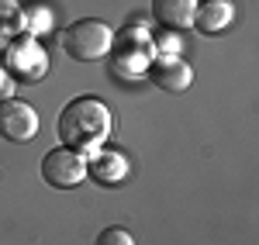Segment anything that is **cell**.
Wrapping results in <instances>:
<instances>
[{"label":"cell","mask_w":259,"mask_h":245,"mask_svg":"<svg viewBox=\"0 0 259 245\" xmlns=\"http://www.w3.org/2000/svg\"><path fill=\"white\" fill-rule=\"evenodd\" d=\"M56 131H59V142L66 149H73V152H94L104 145V138L111 135V111L97 101V97H90V93H83V97H73V101L66 104L59 111V118H56Z\"/></svg>","instance_id":"cell-1"},{"label":"cell","mask_w":259,"mask_h":245,"mask_svg":"<svg viewBox=\"0 0 259 245\" xmlns=\"http://www.w3.org/2000/svg\"><path fill=\"white\" fill-rule=\"evenodd\" d=\"M111 48H114V56H111V69H114L118 76H145L149 62L156 59L152 31H149L139 18L128 21L118 35H114Z\"/></svg>","instance_id":"cell-2"},{"label":"cell","mask_w":259,"mask_h":245,"mask_svg":"<svg viewBox=\"0 0 259 245\" xmlns=\"http://www.w3.org/2000/svg\"><path fill=\"white\" fill-rule=\"evenodd\" d=\"M111 41H114V31L107 21H97V18H80L73 24H66L59 35V45L69 59L76 62H94V59H104L111 52Z\"/></svg>","instance_id":"cell-3"},{"label":"cell","mask_w":259,"mask_h":245,"mask_svg":"<svg viewBox=\"0 0 259 245\" xmlns=\"http://www.w3.org/2000/svg\"><path fill=\"white\" fill-rule=\"evenodd\" d=\"M14 80L21 83H38L49 73V52L35 35H18L4 45V62H0Z\"/></svg>","instance_id":"cell-4"},{"label":"cell","mask_w":259,"mask_h":245,"mask_svg":"<svg viewBox=\"0 0 259 245\" xmlns=\"http://www.w3.org/2000/svg\"><path fill=\"white\" fill-rule=\"evenodd\" d=\"M41 180L49 186H56V190H73V186H80L87 180V159H83L80 152L59 145V149L45 152V159H41Z\"/></svg>","instance_id":"cell-5"},{"label":"cell","mask_w":259,"mask_h":245,"mask_svg":"<svg viewBox=\"0 0 259 245\" xmlns=\"http://www.w3.org/2000/svg\"><path fill=\"white\" fill-rule=\"evenodd\" d=\"M0 135L7 142H31L38 135V114L24 101H0Z\"/></svg>","instance_id":"cell-6"},{"label":"cell","mask_w":259,"mask_h":245,"mask_svg":"<svg viewBox=\"0 0 259 245\" xmlns=\"http://www.w3.org/2000/svg\"><path fill=\"white\" fill-rule=\"evenodd\" d=\"M145 76L156 83L159 90H166V93H183L194 83V69L180 59V56H156V59L149 62Z\"/></svg>","instance_id":"cell-7"},{"label":"cell","mask_w":259,"mask_h":245,"mask_svg":"<svg viewBox=\"0 0 259 245\" xmlns=\"http://www.w3.org/2000/svg\"><path fill=\"white\" fill-rule=\"evenodd\" d=\"M87 173L104 186H118L128 180V159L121 149H94L87 159Z\"/></svg>","instance_id":"cell-8"},{"label":"cell","mask_w":259,"mask_h":245,"mask_svg":"<svg viewBox=\"0 0 259 245\" xmlns=\"http://www.w3.org/2000/svg\"><path fill=\"white\" fill-rule=\"evenodd\" d=\"M232 21H235L232 0H197V7H194V28L200 35H218Z\"/></svg>","instance_id":"cell-9"},{"label":"cell","mask_w":259,"mask_h":245,"mask_svg":"<svg viewBox=\"0 0 259 245\" xmlns=\"http://www.w3.org/2000/svg\"><path fill=\"white\" fill-rule=\"evenodd\" d=\"M194 7L197 0H152V18L169 31H183L194 24Z\"/></svg>","instance_id":"cell-10"},{"label":"cell","mask_w":259,"mask_h":245,"mask_svg":"<svg viewBox=\"0 0 259 245\" xmlns=\"http://www.w3.org/2000/svg\"><path fill=\"white\" fill-rule=\"evenodd\" d=\"M28 31V24H24V4L18 0H0V41L7 45L11 38H18Z\"/></svg>","instance_id":"cell-11"},{"label":"cell","mask_w":259,"mask_h":245,"mask_svg":"<svg viewBox=\"0 0 259 245\" xmlns=\"http://www.w3.org/2000/svg\"><path fill=\"white\" fill-rule=\"evenodd\" d=\"M24 24H28L31 35H35V31H45V28L52 24L49 7H41V4H28V7H24Z\"/></svg>","instance_id":"cell-12"},{"label":"cell","mask_w":259,"mask_h":245,"mask_svg":"<svg viewBox=\"0 0 259 245\" xmlns=\"http://www.w3.org/2000/svg\"><path fill=\"white\" fill-rule=\"evenodd\" d=\"M180 41H183V38H180V31H169V28H166L162 35H152V48H156L159 56H177Z\"/></svg>","instance_id":"cell-13"},{"label":"cell","mask_w":259,"mask_h":245,"mask_svg":"<svg viewBox=\"0 0 259 245\" xmlns=\"http://www.w3.org/2000/svg\"><path fill=\"white\" fill-rule=\"evenodd\" d=\"M94 245H135L132 242V235H128V231H124V228H104V231H100L97 235V242Z\"/></svg>","instance_id":"cell-14"},{"label":"cell","mask_w":259,"mask_h":245,"mask_svg":"<svg viewBox=\"0 0 259 245\" xmlns=\"http://www.w3.org/2000/svg\"><path fill=\"white\" fill-rule=\"evenodd\" d=\"M14 97V76L0 66V101H11Z\"/></svg>","instance_id":"cell-15"}]
</instances>
